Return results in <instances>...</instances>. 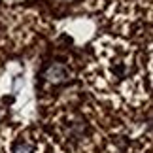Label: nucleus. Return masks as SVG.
Listing matches in <instances>:
<instances>
[{"mask_svg":"<svg viewBox=\"0 0 153 153\" xmlns=\"http://www.w3.org/2000/svg\"><path fill=\"white\" fill-rule=\"evenodd\" d=\"M44 78L48 81H51V83H61V81L68 79V70L61 62H53V64H49V66L45 68Z\"/></svg>","mask_w":153,"mask_h":153,"instance_id":"f257e3e1","label":"nucleus"},{"mask_svg":"<svg viewBox=\"0 0 153 153\" xmlns=\"http://www.w3.org/2000/svg\"><path fill=\"white\" fill-rule=\"evenodd\" d=\"M13 153H34V148H32V144H28V142H17L15 144V148H13Z\"/></svg>","mask_w":153,"mask_h":153,"instance_id":"f03ea898","label":"nucleus"}]
</instances>
